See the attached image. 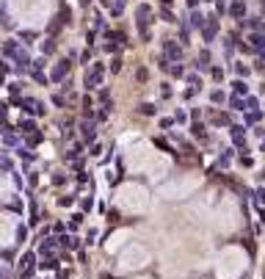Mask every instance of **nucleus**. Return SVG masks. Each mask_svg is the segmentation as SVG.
I'll use <instances>...</instances> for the list:
<instances>
[{
  "label": "nucleus",
  "instance_id": "393cba45",
  "mask_svg": "<svg viewBox=\"0 0 265 279\" xmlns=\"http://www.w3.org/2000/svg\"><path fill=\"white\" fill-rule=\"evenodd\" d=\"M207 3H213V0H207Z\"/></svg>",
  "mask_w": 265,
  "mask_h": 279
},
{
  "label": "nucleus",
  "instance_id": "6ab92c4d",
  "mask_svg": "<svg viewBox=\"0 0 265 279\" xmlns=\"http://www.w3.org/2000/svg\"><path fill=\"white\" fill-rule=\"evenodd\" d=\"M88 58H91V50H83V55H80V61H83V64H88Z\"/></svg>",
  "mask_w": 265,
  "mask_h": 279
},
{
  "label": "nucleus",
  "instance_id": "39448f33",
  "mask_svg": "<svg viewBox=\"0 0 265 279\" xmlns=\"http://www.w3.org/2000/svg\"><path fill=\"white\" fill-rule=\"evenodd\" d=\"M230 14L238 19V22H243V14H246V6H243V0H235L230 6Z\"/></svg>",
  "mask_w": 265,
  "mask_h": 279
},
{
  "label": "nucleus",
  "instance_id": "f257e3e1",
  "mask_svg": "<svg viewBox=\"0 0 265 279\" xmlns=\"http://www.w3.org/2000/svg\"><path fill=\"white\" fill-rule=\"evenodd\" d=\"M149 17H152V8L144 3V6H138V28H141V36H144V42H149L152 36H149Z\"/></svg>",
  "mask_w": 265,
  "mask_h": 279
},
{
  "label": "nucleus",
  "instance_id": "20e7f679",
  "mask_svg": "<svg viewBox=\"0 0 265 279\" xmlns=\"http://www.w3.org/2000/svg\"><path fill=\"white\" fill-rule=\"evenodd\" d=\"M216 33H218V17H210V22L205 25V42H213Z\"/></svg>",
  "mask_w": 265,
  "mask_h": 279
},
{
  "label": "nucleus",
  "instance_id": "a211bd4d",
  "mask_svg": "<svg viewBox=\"0 0 265 279\" xmlns=\"http://www.w3.org/2000/svg\"><path fill=\"white\" fill-rule=\"evenodd\" d=\"M169 69H171V75H177V77L183 75V66H180V64H177V66H169Z\"/></svg>",
  "mask_w": 265,
  "mask_h": 279
},
{
  "label": "nucleus",
  "instance_id": "4be33fe9",
  "mask_svg": "<svg viewBox=\"0 0 265 279\" xmlns=\"http://www.w3.org/2000/svg\"><path fill=\"white\" fill-rule=\"evenodd\" d=\"M160 3H163V8H169V6H171V0H160Z\"/></svg>",
  "mask_w": 265,
  "mask_h": 279
},
{
  "label": "nucleus",
  "instance_id": "aec40b11",
  "mask_svg": "<svg viewBox=\"0 0 265 279\" xmlns=\"http://www.w3.org/2000/svg\"><path fill=\"white\" fill-rule=\"evenodd\" d=\"M210 97H213V102H221V100H224V94H221V91H213Z\"/></svg>",
  "mask_w": 265,
  "mask_h": 279
},
{
  "label": "nucleus",
  "instance_id": "f03ea898",
  "mask_svg": "<svg viewBox=\"0 0 265 279\" xmlns=\"http://www.w3.org/2000/svg\"><path fill=\"white\" fill-rule=\"evenodd\" d=\"M102 75H105V66H102V64H94L91 69L86 72V86H88V89H97V86L102 83Z\"/></svg>",
  "mask_w": 265,
  "mask_h": 279
},
{
  "label": "nucleus",
  "instance_id": "f8f14e48",
  "mask_svg": "<svg viewBox=\"0 0 265 279\" xmlns=\"http://www.w3.org/2000/svg\"><path fill=\"white\" fill-rule=\"evenodd\" d=\"M122 8H124V0H116V3L111 6V14H113V17H119V14H122Z\"/></svg>",
  "mask_w": 265,
  "mask_h": 279
},
{
  "label": "nucleus",
  "instance_id": "412c9836",
  "mask_svg": "<svg viewBox=\"0 0 265 279\" xmlns=\"http://www.w3.org/2000/svg\"><path fill=\"white\" fill-rule=\"evenodd\" d=\"M119 69H122V61L116 58V61H113V64H111V72H119Z\"/></svg>",
  "mask_w": 265,
  "mask_h": 279
},
{
  "label": "nucleus",
  "instance_id": "4468645a",
  "mask_svg": "<svg viewBox=\"0 0 265 279\" xmlns=\"http://www.w3.org/2000/svg\"><path fill=\"white\" fill-rule=\"evenodd\" d=\"M249 28H254V30H263V28H265V22H263V19H249Z\"/></svg>",
  "mask_w": 265,
  "mask_h": 279
},
{
  "label": "nucleus",
  "instance_id": "ddd939ff",
  "mask_svg": "<svg viewBox=\"0 0 265 279\" xmlns=\"http://www.w3.org/2000/svg\"><path fill=\"white\" fill-rule=\"evenodd\" d=\"M246 91H249V86L243 80H235V94H246Z\"/></svg>",
  "mask_w": 265,
  "mask_h": 279
},
{
  "label": "nucleus",
  "instance_id": "0eeeda50",
  "mask_svg": "<svg viewBox=\"0 0 265 279\" xmlns=\"http://www.w3.org/2000/svg\"><path fill=\"white\" fill-rule=\"evenodd\" d=\"M252 42H254V44H252L254 50H260V53H265V33H254V36H252Z\"/></svg>",
  "mask_w": 265,
  "mask_h": 279
},
{
  "label": "nucleus",
  "instance_id": "2eb2a0df",
  "mask_svg": "<svg viewBox=\"0 0 265 279\" xmlns=\"http://www.w3.org/2000/svg\"><path fill=\"white\" fill-rule=\"evenodd\" d=\"M53 50H55V44H53V42H41V53H44V55H50Z\"/></svg>",
  "mask_w": 265,
  "mask_h": 279
},
{
  "label": "nucleus",
  "instance_id": "7ed1b4c3",
  "mask_svg": "<svg viewBox=\"0 0 265 279\" xmlns=\"http://www.w3.org/2000/svg\"><path fill=\"white\" fill-rule=\"evenodd\" d=\"M163 47H166V55H163V58H171V61H180V58H183V47H180V44H174L171 39H166Z\"/></svg>",
  "mask_w": 265,
  "mask_h": 279
},
{
  "label": "nucleus",
  "instance_id": "1a4fd4ad",
  "mask_svg": "<svg viewBox=\"0 0 265 279\" xmlns=\"http://www.w3.org/2000/svg\"><path fill=\"white\" fill-rule=\"evenodd\" d=\"M205 19H207V17H202L199 11L191 14V25H194V28H205Z\"/></svg>",
  "mask_w": 265,
  "mask_h": 279
},
{
  "label": "nucleus",
  "instance_id": "6e6552de",
  "mask_svg": "<svg viewBox=\"0 0 265 279\" xmlns=\"http://www.w3.org/2000/svg\"><path fill=\"white\" fill-rule=\"evenodd\" d=\"M3 53H6V55H11V58H17L19 44H17V42H6V44H3Z\"/></svg>",
  "mask_w": 265,
  "mask_h": 279
},
{
  "label": "nucleus",
  "instance_id": "423d86ee",
  "mask_svg": "<svg viewBox=\"0 0 265 279\" xmlns=\"http://www.w3.org/2000/svg\"><path fill=\"white\" fill-rule=\"evenodd\" d=\"M66 72H69V61L64 58V61H61V64L53 69V80H64V75H66Z\"/></svg>",
  "mask_w": 265,
  "mask_h": 279
},
{
  "label": "nucleus",
  "instance_id": "9d476101",
  "mask_svg": "<svg viewBox=\"0 0 265 279\" xmlns=\"http://www.w3.org/2000/svg\"><path fill=\"white\" fill-rule=\"evenodd\" d=\"M207 61H210V53H207V50H202L199 58H196V66H199V69H207Z\"/></svg>",
  "mask_w": 265,
  "mask_h": 279
},
{
  "label": "nucleus",
  "instance_id": "f3484780",
  "mask_svg": "<svg viewBox=\"0 0 265 279\" xmlns=\"http://www.w3.org/2000/svg\"><path fill=\"white\" fill-rule=\"evenodd\" d=\"M86 44H88V47L94 44V30H88V33H86Z\"/></svg>",
  "mask_w": 265,
  "mask_h": 279
},
{
  "label": "nucleus",
  "instance_id": "dca6fc26",
  "mask_svg": "<svg viewBox=\"0 0 265 279\" xmlns=\"http://www.w3.org/2000/svg\"><path fill=\"white\" fill-rule=\"evenodd\" d=\"M235 72H238V75H243V77H246V75H249V66L238 64V66H235Z\"/></svg>",
  "mask_w": 265,
  "mask_h": 279
},
{
  "label": "nucleus",
  "instance_id": "9b49d317",
  "mask_svg": "<svg viewBox=\"0 0 265 279\" xmlns=\"http://www.w3.org/2000/svg\"><path fill=\"white\" fill-rule=\"evenodd\" d=\"M160 17H163L166 22H177V17L171 14V8H160Z\"/></svg>",
  "mask_w": 265,
  "mask_h": 279
},
{
  "label": "nucleus",
  "instance_id": "b1692460",
  "mask_svg": "<svg viewBox=\"0 0 265 279\" xmlns=\"http://www.w3.org/2000/svg\"><path fill=\"white\" fill-rule=\"evenodd\" d=\"M263 91H265V83H263Z\"/></svg>",
  "mask_w": 265,
  "mask_h": 279
},
{
  "label": "nucleus",
  "instance_id": "5701e85b",
  "mask_svg": "<svg viewBox=\"0 0 265 279\" xmlns=\"http://www.w3.org/2000/svg\"><path fill=\"white\" fill-rule=\"evenodd\" d=\"M263 11H265V0H263Z\"/></svg>",
  "mask_w": 265,
  "mask_h": 279
}]
</instances>
